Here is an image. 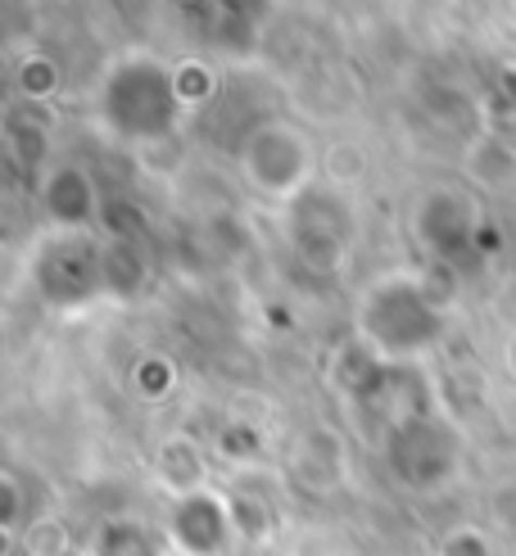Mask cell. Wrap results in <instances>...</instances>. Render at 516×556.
Wrapping results in <instances>:
<instances>
[{
	"instance_id": "1",
	"label": "cell",
	"mask_w": 516,
	"mask_h": 556,
	"mask_svg": "<svg viewBox=\"0 0 516 556\" xmlns=\"http://www.w3.org/2000/svg\"><path fill=\"white\" fill-rule=\"evenodd\" d=\"M358 330L386 363H413L440 336V299L426 276H386L358 303Z\"/></svg>"
},
{
	"instance_id": "2",
	"label": "cell",
	"mask_w": 516,
	"mask_h": 556,
	"mask_svg": "<svg viewBox=\"0 0 516 556\" xmlns=\"http://www.w3.org/2000/svg\"><path fill=\"white\" fill-rule=\"evenodd\" d=\"M240 173L267 200H294L313 177V150L299 131L286 123H267L250 131V141L240 150Z\"/></svg>"
},
{
	"instance_id": "3",
	"label": "cell",
	"mask_w": 516,
	"mask_h": 556,
	"mask_svg": "<svg viewBox=\"0 0 516 556\" xmlns=\"http://www.w3.org/2000/svg\"><path fill=\"white\" fill-rule=\"evenodd\" d=\"M163 539L177 556H227V547L240 539V511L217 489L173 497Z\"/></svg>"
},
{
	"instance_id": "4",
	"label": "cell",
	"mask_w": 516,
	"mask_h": 556,
	"mask_svg": "<svg viewBox=\"0 0 516 556\" xmlns=\"http://www.w3.org/2000/svg\"><path fill=\"white\" fill-rule=\"evenodd\" d=\"M41 208L54 231H64V236L87 231L100 213V194H96V181L87 177V168H77V163L50 168L41 177Z\"/></svg>"
},
{
	"instance_id": "5",
	"label": "cell",
	"mask_w": 516,
	"mask_h": 556,
	"mask_svg": "<svg viewBox=\"0 0 516 556\" xmlns=\"http://www.w3.org/2000/svg\"><path fill=\"white\" fill-rule=\"evenodd\" d=\"M154 476H159L163 489H168V497H186V493L209 489V466H204L200 443L196 439H168V443H159Z\"/></svg>"
},
{
	"instance_id": "6",
	"label": "cell",
	"mask_w": 516,
	"mask_h": 556,
	"mask_svg": "<svg viewBox=\"0 0 516 556\" xmlns=\"http://www.w3.org/2000/svg\"><path fill=\"white\" fill-rule=\"evenodd\" d=\"M18 552H23V556H73V534H68L64 520L37 516V520L23 530Z\"/></svg>"
},
{
	"instance_id": "7",
	"label": "cell",
	"mask_w": 516,
	"mask_h": 556,
	"mask_svg": "<svg viewBox=\"0 0 516 556\" xmlns=\"http://www.w3.org/2000/svg\"><path fill=\"white\" fill-rule=\"evenodd\" d=\"M96 556H159V552H154L150 534H141L127 520H114V525H104V530H100Z\"/></svg>"
},
{
	"instance_id": "8",
	"label": "cell",
	"mask_w": 516,
	"mask_h": 556,
	"mask_svg": "<svg viewBox=\"0 0 516 556\" xmlns=\"http://www.w3.org/2000/svg\"><path fill=\"white\" fill-rule=\"evenodd\" d=\"M435 556H499V547L480 525H453L435 543Z\"/></svg>"
},
{
	"instance_id": "9",
	"label": "cell",
	"mask_w": 516,
	"mask_h": 556,
	"mask_svg": "<svg viewBox=\"0 0 516 556\" xmlns=\"http://www.w3.org/2000/svg\"><path fill=\"white\" fill-rule=\"evenodd\" d=\"M0 493H5V511H0V530H5V539H10V547H18V539H23V530L33 525L37 516H27L23 511V484L10 476H0Z\"/></svg>"
},
{
	"instance_id": "10",
	"label": "cell",
	"mask_w": 516,
	"mask_h": 556,
	"mask_svg": "<svg viewBox=\"0 0 516 556\" xmlns=\"http://www.w3.org/2000/svg\"><path fill=\"white\" fill-rule=\"evenodd\" d=\"M18 87H23V96L46 100L54 87H60V73H54V64L46 60V54H37V60H27V64H23V73H18Z\"/></svg>"
},
{
	"instance_id": "11",
	"label": "cell",
	"mask_w": 516,
	"mask_h": 556,
	"mask_svg": "<svg viewBox=\"0 0 516 556\" xmlns=\"http://www.w3.org/2000/svg\"><path fill=\"white\" fill-rule=\"evenodd\" d=\"M503 367H507V371L516 376V336H512V340L503 344Z\"/></svg>"
}]
</instances>
